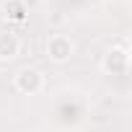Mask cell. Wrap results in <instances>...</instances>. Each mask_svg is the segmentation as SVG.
Returning <instances> with one entry per match:
<instances>
[{"label":"cell","instance_id":"1","mask_svg":"<svg viewBox=\"0 0 132 132\" xmlns=\"http://www.w3.org/2000/svg\"><path fill=\"white\" fill-rule=\"evenodd\" d=\"M91 111V98L80 88H60L49 98V117L60 129H78Z\"/></svg>","mask_w":132,"mask_h":132},{"label":"cell","instance_id":"2","mask_svg":"<svg viewBox=\"0 0 132 132\" xmlns=\"http://www.w3.org/2000/svg\"><path fill=\"white\" fill-rule=\"evenodd\" d=\"M101 70L106 75H114V78H124L129 73V44L127 42H119V44H111L104 57H101Z\"/></svg>","mask_w":132,"mask_h":132},{"label":"cell","instance_id":"3","mask_svg":"<svg viewBox=\"0 0 132 132\" xmlns=\"http://www.w3.org/2000/svg\"><path fill=\"white\" fill-rule=\"evenodd\" d=\"M13 86H16V91L23 93V96H39V93L44 91V86H47V78H44V73L36 70V68H21V70L13 75Z\"/></svg>","mask_w":132,"mask_h":132},{"label":"cell","instance_id":"4","mask_svg":"<svg viewBox=\"0 0 132 132\" xmlns=\"http://www.w3.org/2000/svg\"><path fill=\"white\" fill-rule=\"evenodd\" d=\"M73 52H75V44L68 34H52L47 39V57L57 65H65L73 57Z\"/></svg>","mask_w":132,"mask_h":132},{"label":"cell","instance_id":"5","mask_svg":"<svg viewBox=\"0 0 132 132\" xmlns=\"http://www.w3.org/2000/svg\"><path fill=\"white\" fill-rule=\"evenodd\" d=\"M18 52H21L18 34L11 29H0V62H8V60L18 57Z\"/></svg>","mask_w":132,"mask_h":132},{"label":"cell","instance_id":"6","mask_svg":"<svg viewBox=\"0 0 132 132\" xmlns=\"http://www.w3.org/2000/svg\"><path fill=\"white\" fill-rule=\"evenodd\" d=\"M96 5V0H52V8L62 16H80Z\"/></svg>","mask_w":132,"mask_h":132},{"label":"cell","instance_id":"7","mask_svg":"<svg viewBox=\"0 0 132 132\" xmlns=\"http://www.w3.org/2000/svg\"><path fill=\"white\" fill-rule=\"evenodd\" d=\"M3 13H5L8 21L23 23L29 18V3H26V0H5V3H3Z\"/></svg>","mask_w":132,"mask_h":132}]
</instances>
